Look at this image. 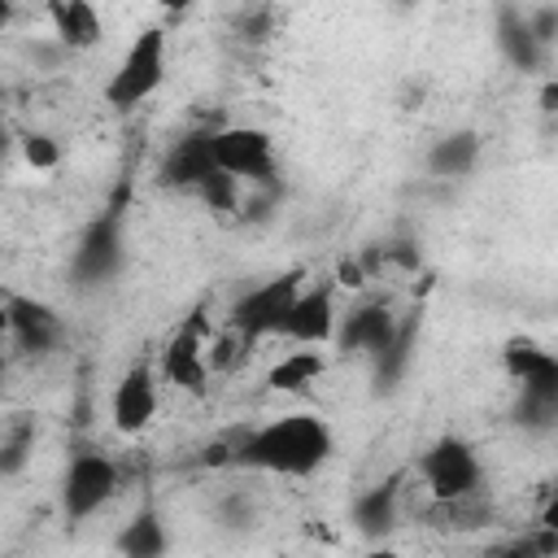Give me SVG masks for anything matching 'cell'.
I'll return each instance as SVG.
<instances>
[{
	"mask_svg": "<svg viewBox=\"0 0 558 558\" xmlns=\"http://www.w3.org/2000/svg\"><path fill=\"white\" fill-rule=\"evenodd\" d=\"M397 336V314L388 301H362L357 310L344 314V323H336V344L344 353H366L371 362L388 349V340Z\"/></svg>",
	"mask_w": 558,
	"mask_h": 558,
	"instance_id": "cell-13",
	"label": "cell"
},
{
	"mask_svg": "<svg viewBox=\"0 0 558 558\" xmlns=\"http://www.w3.org/2000/svg\"><path fill=\"white\" fill-rule=\"evenodd\" d=\"M118 493V462L105 453H74L61 480V510L70 523L92 519L109 497Z\"/></svg>",
	"mask_w": 558,
	"mask_h": 558,
	"instance_id": "cell-7",
	"label": "cell"
},
{
	"mask_svg": "<svg viewBox=\"0 0 558 558\" xmlns=\"http://www.w3.org/2000/svg\"><path fill=\"white\" fill-rule=\"evenodd\" d=\"M331 283H340V288H366V270H362V262H357V257H340Z\"/></svg>",
	"mask_w": 558,
	"mask_h": 558,
	"instance_id": "cell-32",
	"label": "cell"
},
{
	"mask_svg": "<svg viewBox=\"0 0 558 558\" xmlns=\"http://www.w3.org/2000/svg\"><path fill=\"white\" fill-rule=\"evenodd\" d=\"M9 22H13V4H9V0H0V31H4Z\"/></svg>",
	"mask_w": 558,
	"mask_h": 558,
	"instance_id": "cell-35",
	"label": "cell"
},
{
	"mask_svg": "<svg viewBox=\"0 0 558 558\" xmlns=\"http://www.w3.org/2000/svg\"><path fill=\"white\" fill-rule=\"evenodd\" d=\"M166 78V31L161 26H148L131 39V48L122 52L118 70L109 74L105 83V105H113L118 113L144 105Z\"/></svg>",
	"mask_w": 558,
	"mask_h": 558,
	"instance_id": "cell-3",
	"label": "cell"
},
{
	"mask_svg": "<svg viewBox=\"0 0 558 558\" xmlns=\"http://www.w3.org/2000/svg\"><path fill=\"white\" fill-rule=\"evenodd\" d=\"M4 314H9V336H13V344H17L22 357H48V353L61 349L65 323H61V314L52 305H44L35 296L9 292L4 296Z\"/></svg>",
	"mask_w": 558,
	"mask_h": 558,
	"instance_id": "cell-9",
	"label": "cell"
},
{
	"mask_svg": "<svg viewBox=\"0 0 558 558\" xmlns=\"http://www.w3.org/2000/svg\"><path fill=\"white\" fill-rule=\"evenodd\" d=\"M22 157H26L35 170H52V166L61 161V148H57L52 135H44V131H26V135H22Z\"/></svg>",
	"mask_w": 558,
	"mask_h": 558,
	"instance_id": "cell-28",
	"label": "cell"
},
{
	"mask_svg": "<svg viewBox=\"0 0 558 558\" xmlns=\"http://www.w3.org/2000/svg\"><path fill=\"white\" fill-rule=\"evenodd\" d=\"M109 414H113V427L122 436H135L153 423V414H157V375H153L148 362H131L122 371V379L113 384Z\"/></svg>",
	"mask_w": 558,
	"mask_h": 558,
	"instance_id": "cell-12",
	"label": "cell"
},
{
	"mask_svg": "<svg viewBox=\"0 0 558 558\" xmlns=\"http://www.w3.org/2000/svg\"><path fill=\"white\" fill-rule=\"evenodd\" d=\"M418 475L432 493V501H445V497H462L471 488H480L484 480V466L475 458V449L458 436H440L436 445H427L418 453Z\"/></svg>",
	"mask_w": 558,
	"mask_h": 558,
	"instance_id": "cell-6",
	"label": "cell"
},
{
	"mask_svg": "<svg viewBox=\"0 0 558 558\" xmlns=\"http://www.w3.org/2000/svg\"><path fill=\"white\" fill-rule=\"evenodd\" d=\"M279 336L283 340H296V344H310V349L327 344L336 336V283L331 279H318V283L301 288L296 301H292V310L279 323Z\"/></svg>",
	"mask_w": 558,
	"mask_h": 558,
	"instance_id": "cell-10",
	"label": "cell"
},
{
	"mask_svg": "<svg viewBox=\"0 0 558 558\" xmlns=\"http://www.w3.org/2000/svg\"><path fill=\"white\" fill-rule=\"evenodd\" d=\"M4 375H9V357L0 353V392H4Z\"/></svg>",
	"mask_w": 558,
	"mask_h": 558,
	"instance_id": "cell-38",
	"label": "cell"
},
{
	"mask_svg": "<svg viewBox=\"0 0 558 558\" xmlns=\"http://www.w3.org/2000/svg\"><path fill=\"white\" fill-rule=\"evenodd\" d=\"M541 109H545V113H554V109H558V83H554V78L541 87Z\"/></svg>",
	"mask_w": 558,
	"mask_h": 558,
	"instance_id": "cell-34",
	"label": "cell"
},
{
	"mask_svg": "<svg viewBox=\"0 0 558 558\" xmlns=\"http://www.w3.org/2000/svg\"><path fill=\"white\" fill-rule=\"evenodd\" d=\"M414 340H418V310L397 318V336L388 340V349L375 357V392H392L414 357Z\"/></svg>",
	"mask_w": 558,
	"mask_h": 558,
	"instance_id": "cell-20",
	"label": "cell"
},
{
	"mask_svg": "<svg viewBox=\"0 0 558 558\" xmlns=\"http://www.w3.org/2000/svg\"><path fill=\"white\" fill-rule=\"evenodd\" d=\"M44 13H48L52 35L65 52H87L100 44V13L87 0H52Z\"/></svg>",
	"mask_w": 558,
	"mask_h": 558,
	"instance_id": "cell-18",
	"label": "cell"
},
{
	"mask_svg": "<svg viewBox=\"0 0 558 558\" xmlns=\"http://www.w3.org/2000/svg\"><path fill=\"white\" fill-rule=\"evenodd\" d=\"M523 17H527L532 39L549 52V48H554V39H558V4H541V9H532V13H523Z\"/></svg>",
	"mask_w": 558,
	"mask_h": 558,
	"instance_id": "cell-30",
	"label": "cell"
},
{
	"mask_svg": "<svg viewBox=\"0 0 558 558\" xmlns=\"http://www.w3.org/2000/svg\"><path fill=\"white\" fill-rule=\"evenodd\" d=\"M214 166L222 174H231L235 183L283 187L279 166H275L270 131H262V126H218L214 131Z\"/></svg>",
	"mask_w": 558,
	"mask_h": 558,
	"instance_id": "cell-5",
	"label": "cell"
},
{
	"mask_svg": "<svg viewBox=\"0 0 558 558\" xmlns=\"http://www.w3.org/2000/svg\"><path fill=\"white\" fill-rule=\"evenodd\" d=\"M122 205H126V187L105 205V214H96L83 227V235H78V244L70 253L74 288H83V292L87 288H105L122 270Z\"/></svg>",
	"mask_w": 558,
	"mask_h": 558,
	"instance_id": "cell-2",
	"label": "cell"
},
{
	"mask_svg": "<svg viewBox=\"0 0 558 558\" xmlns=\"http://www.w3.org/2000/svg\"><path fill=\"white\" fill-rule=\"evenodd\" d=\"M231 26H235V35H240L244 44H266V39L275 35V13H270V9H240V13L231 17Z\"/></svg>",
	"mask_w": 558,
	"mask_h": 558,
	"instance_id": "cell-27",
	"label": "cell"
},
{
	"mask_svg": "<svg viewBox=\"0 0 558 558\" xmlns=\"http://www.w3.org/2000/svg\"><path fill=\"white\" fill-rule=\"evenodd\" d=\"M222 519H227L231 527H248V523H253V506H248L244 497H227V501H222Z\"/></svg>",
	"mask_w": 558,
	"mask_h": 558,
	"instance_id": "cell-33",
	"label": "cell"
},
{
	"mask_svg": "<svg viewBox=\"0 0 558 558\" xmlns=\"http://www.w3.org/2000/svg\"><path fill=\"white\" fill-rule=\"evenodd\" d=\"M196 196H201L214 214H235V209H240V183H235L231 174H222V170H214V174L196 187Z\"/></svg>",
	"mask_w": 558,
	"mask_h": 558,
	"instance_id": "cell-25",
	"label": "cell"
},
{
	"mask_svg": "<svg viewBox=\"0 0 558 558\" xmlns=\"http://www.w3.org/2000/svg\"><path fill=\"white\" fill-rule=\"evenodd\" d=\"M493 519H497V506H493L488 488H471L462 497H445V501L423 506V523L440 536H471V532L493 527Z\"/></svg>",
	"mask_w": 558,
	"mask_h": 558,
	"instance_id": "cell-15",
	"label": "cell"
},
{
	"mask_svg": "<svg viewBox=\"0 0 558 558\" xmlns=\"http://www.w3.org/2000/svg\"><path fill=\"white\" fill-rule=\"evenodd\" d=\"M336 449V436L327 427V418L318 414H279L262 427H248L231 440V466L244 471H266V475H314Z\"/></svg>",
	"mask_w": 558,
	"mask_h": 558,
	"instance_id": "cell-1",
	"label": "cell"
},
{
	"mask_svg": "<svg viewBox=\"0 0 558 558\" xmlns=\"http://www.w3.org/2000/svg\"><path fill=\"white\" fill-rule=\"evenodd\" d=\"M323 371H327V357H323L318 349H292V353H283V357L266 371V384H270L275 392H305Z\"/></svg>",
	"mask_w": 558,
	"mask_h": 558,
	"instance_id": "cell-22",
	"label": "cell"
},
{
	"mask_svg": "<svg viewBox=\"0 0 558 558\" xmlns=\"http://www.w3.org/2000/svg\"><path fill=\"white\" fill-rule=\"evenodd\" d=\"M113 549H118V558H166L170 536H166L161 514H157L153 506H140V510L122 523V532L113 536Z\"/></svg>",
	"mask_w": 558,
	"mask_h": 558,
	"instance_id": "cell-19",
	"label": "cell"
},
{
	"mask_svg": "<svg viewBox=\"0 0 558 558\" xmlns=\"http://www.w3.org/2000/svg\"><path fill=\"white\" fill-rule=\"evenodd\" d=\"M244 353H248V340L227 327L222 336H214V349H209V362H205V366H209V371H231Z\"/></svg>",
	"mask_w": 558,
	"mask_h": 558,
	"instance_id": "cell-29",
	"label": "cell"
},
{
	"mask_svg": "<svg viewBox=\"0 0 558 558\" xmlns=\"http://www.w3.org/2000/svg\"><path fill=\"white\" fill-rule=\"evenodd\" d=\"M31 449H35V418L31 414H17L4 427V436H0V480L17 475L31 462Z\"/></svg>",
	"mask_w": 558,
	"mask_h": 558,
	"instance_id": "cell-24",
	"label": "cell"
},
{
	"mask_svg": "<svg viewBox=\"0 0 558 558\" xmlns=\"http://www.w3.org/2000/svg\"><path fill=\"white\" fill-rule=\"evenodd\" d=\"M205 336H209L205 331V318H201V310H192L174 327V336L166 340V349H161V379L174 384V388H183V392H192V397H205V388H209Z\"/></svg>",
	"mask_w": 558,
	"mask_h": 558,
	"instance_id": "cell-8",
	"label": "cell"
},
{
	"mask_svg": "<svg viewBox=\"0 0 558 558\" xmlns=\"http://www.w3.org/2000/svg\"><path fill=\"white\" fill-rule=\"evenodd\" d=\"M301 288H305V270H301V266H296V270H283V275H275V279H266V283H257V288H248V292L231 305L227 327H231L235 336H244L248 344H257V340H266V336H279V323H283V314L292 310V301H296Z\"/></svg>",
	"mask_w": 558,
	"mask_h": 558,
	"instance_id": "cell-4",
	"label": "cell"
},
{
	"mask_svg": "<svg viewBox=\"0 0 558 558\" xmlns=\"http://www.w3.org/2000/svg\"><path fill=\"white\" fill-rule=\"evenodd\" d=\"M4 157H9V135H4V126H0V170H4Z\"/></svg>",
	"mask_w": 558,
	"mask_h": 558,
	"instance_id": "cell-36",
	"label": "cell"
},
{
	"mask_svg": "<svg viewBox=\"0 0 558 558\" xmlns=\"http://www.w3.org/2000/svg\"><path fill=\"white\" fill-rule=\"evenodd\" d=\"M401 471L397 475H388V480H379V484H371L366 493H357L353 497V506H349V514H353V527L366 536V541H384L392 527H397V497H401Z\"/></svg>",
	"mask_w": 558,
	"mask_h": 558,
	"instance_id": "cell-16",
	"label": "cell"
},
{
	"mask_svg": "<svg viewBox=\"0 0 558 558\" xmlns=\"http://www.w3.org/2000/svg\"><path fill=\"white\" fill-rule=\"evenodd\" d=\"M279 201H283V187H257L235 214H240L244 222H266V218L279 209Z\"/></svg>",
	"mask_w": 558,
	"mask_h": 558,
	"instance_id": "cell-31",
	"label": "cell"
},
{
	"mask_svg": "<svg viewBox=\"0 0 558 558\" xmlns=\"http://www.w3.org/2000/svg\"><path fill=\"white\" fill-rule=\"evenodd\" d=\"M214 131L218 126H196L187 135H179L161 166H157V183L161 187H174V192H196L218 166H214Z\"/></svg>",
	"mask_w": 558,
	"mask_h": 558,
	"instance_id": "cell-11",
	"label": "cell"
},
{
	"mask_svg": "<svg viewBox=\"0 0 558 558\" xmlns=\"http://www.w3.org/2000/svg\"><path fill=\"white\" fill-rule=\"evenodd\" d=\"M362 558H397V554H392V549H366Z\"/></svg>",
	"mask_w": 558,
	"mask_h": 558,
	"instance_id": "cell-37",
	"label": "cell"
},
{
	"mask_svg": "<svg viewBox=\"0 0 558 558\" xmlns=\"http://www.w3.org/2000/svg\"><path fill=\"white\" fill-rule=\"evenodd\" d=\"M501 366L506 375L519 384L523 397H545V401H558V357L532 340H510L501 349Z\"/></svg>",
	"mask_w": 558,
	"mask_h": 558,
	"instance_id": "cell-14",
	"label": "cell"
},
{
	"mask_svg": "<svg viewBox=\"0 0 558 558\" xmlns=\"http://www.w3.org/2000/svg\"><path fill=\"white\" fill-rule=\"evenodd\" d=\"M484 558H558V527H527V532H514L506 541H493L484 549Z\"/></svg>",
	"mask_w": 558,
	"mask_h": 558,
	"instance_id": "cell-23",
	"label": "cell"
},
{
	"mask_svg": "<svg viewBox=\"0 0 558 558\" xmlns=\"http://www.w3.org/2000/svg\"><path fill=\"white\" fill-rule=\"evenodd\" d=\"M514 423L527 427V432H554L558 427V401H545V397H523L514 401Z\"/></svg>",
	"mask_w": 558,
	"mask_h": 558,
	"instance_id": "cell-26",
	"label": "cell"
},
{
	"mask_svg": "<svg viewBox=\"0 0 558 558\" xmlns=\"http://www.w3.org/2000/svg\"><path fill=\"white\" fill-rule=\"evenodd\" d=\"M475 157H480V135L475 131H449L427 148V170L436 179H462V174H471Z\"/></svg>",
	"mask_w": 558,
	"mask_h": 558,
	"instance_id": "cell-21",
	"label": "cell"
},
{
	"mask_svg": "<svg viewBox=\"0 0 558 558\" xmlns=\"http://www.w3.org/2000/svg\"><path fill=\"white\" fill-rule=\"evenodd\" d=\"M497 48H501V57H506L519 74H536V70L549 65V52L532 39L527 17H523V9H514V4H501V9H497Z\"/></svg>",
	"mask_w": 558,
	"mask_h": 558,
	"instance_id": "cell-17",
	"label": "cell"
}]
</instances>
